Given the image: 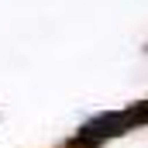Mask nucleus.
Here are the masks:
<instances>
[{"mask_svg": "<svg viewBox=\"0 0 148 148\" xmlns=\"http://www.w3.org/2000/svg\"><path fill=\"white\" fill-rule=\"evenodd\" d=\"M138 124H148V103H131L124 110H107L100 117H93V121H86L76 134V145H100L107 138L127 134Z\"/></svg>", "mask_w": 148, "mask_h": 148, "instance_id": "f257e3e1", "label": "nucleus"}]
</instances>
